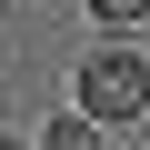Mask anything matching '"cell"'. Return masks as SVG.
Here are the masks:
<instances>
[{"label": "cell", "mask_w": 150, "mask_h": 150, "mask_svg": "<svg viewBox=\"0 0 150 150\" xmlns=\"http://www.w3.org/2000/svg\"><path fill=\"white\" fill-rule=\"evenodd\" d=\"M70 110L90 130H120V120H150V60L140 50H80V80H70Z\"/></svg>", "instance_id": "cell-1"}, {"label": "cell", "mask_w": 150, "mask_h": 150, "mask_svg": "<svg viewBox=\"0 0 150 150\" xmlns=\"http://www.w3.org/2000/svg\"><path fill=\"white\" fill-rule=\"evenodd\" d=\"M90 30H110V50H130V30H150V0H100Z\"/></svg>", "instance_id": "cell-2"}, {"label": "cell", "mask_w": 150, "mask_h": 150, "mask_svg": "<svg viewBox=\"0 0 150 150\" xmlns=\"http://www.w3.org/2000/svg\"><path fill=\"white\" fill-rule=\"evenodd\" d=\"M30 150H100V130H90V120H80V110H60V120H50V130H40V140H30Z\"/></svg>", "instance_id": "cell-3"}, {"label": "cell", "mask_w": 150, "mask_h": 150, "mask_svg": "<svg viewBox=\"0 0 150 150\" xmlns=\"http://www.w3.org/2000/svg\"><path fill=\"white\" fill-rule=\"evenodd\" d=\"M0 150H30V140H20V130H0Z\"/></svg>", "instance_id": "cell-4"}]
</instances>
